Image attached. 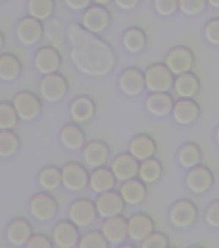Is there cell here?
<instances>
[{"instance_id":"cell-1","label":"cell","mask_w":219,"mask_h":248,"mask_svg":"<svg viewBox=\"0 0 219 248\" xmlns=\"http://www.w3.org/2000/svg\"><path fill=\"white\" fill-rule=\"evenodd\" d=\"M66 34L72 62L81 74L104 77L114 72L118 59L110 43L87 31L80 23L68 26Z\"/></svg>"},{"instance_id":"cell-2","label":"cell","mask_w":219,"mask_h":248,"mask_svg":"<svg viewBox=\"0 0 219 248\" xmlns=\"http://www.w3.org/2000/svg\"><path fill=\"white\" fill-rule=\"evenodd\" d=\"M12 104L18 119L29 123L40 118L43 111V103L40 95L29 90H20L15 93Z\"/></svg>"},{"instance_id":"cell-3","label":"cell","mask_w":219,"mask_h":248,"mask_svg":"<svg viewBox=\"0 0 219 248\" xmlns=\"http://www.w3.org/2000/svg\"><path fill=\"white\" fill-rule=\"evenodd\" d=\"M69 81L60 73L44 75L39 83V95L48 104H58L65 98L69 93Z\"/></svg>"},{"instance_id":"cell-4","label":"cell","mask_w":219,"mask_h":248,"mask_svg":"<svg viewBox=\"0 0 219 248\" xmlns=\"http://www.w3.org/2000/svg\"><path fill=\"white\" fill-rule=\"evenodd\" d=\"M68 216L80 229L90 228L99 217L95 201L88 197L74 199L69 207Z\"/></svg>"},{"instance_id":"cell-5","label":"cell","mask_w":219,"mask_h":248,"mask_svg":"<svg viewBox=\"0 0 219 248\" xmlns=\"http://www.w3.org/2000/svg\"><path fill=\"white\" fill-rule=\"evenodd\" d=\"M169 221L177 229L191 228L198 221L199 210L190 199H179L169 210Z\"/></svg>"},{"instance_id":"cell-6","label":"cell","mask_w":219,"mask_h":248,"mask_svg":"<svg viewBox=\"0 0 219 248\" xmlns=\"http://www.w3.org/2000/svg\"><path fill=\"white\" fill-rule=\"evenodd\" d=\"M62 186L73 193L81 192L89 187L88 169L77 160H70L61 168Z\"/></svg>"},{"instance_id":"cell-7","label":"cell","mask_w":219,"mask_h":248,"mask_svg":"<svg viewBox=\"0 0 219 248\" xmlns=\"http://www.w3.org/2000/svg\"><path fill=\"white\" fill-rule=\"evenodd\" d=\"M29 211L33 218L39 222H50L57 217L59 206L57 199L51 192L40 191L29 201Z\"/></svg>"},{"instance_id":"cell-8","label":"cell","mask_w":219,"mask_h":248,"mask_svg":"<svg viewBox=\"0 0 219 248\" xmlns=\"http://www.w3.org/2000/svg\"><path fill=\"white\" fill-rule=\"evenodd\" d=\"M81 27L95 35L104 33L112 24V13L109 9L100 5H91L85 9L81 16Z\"/></svg>"},{"instance_id":"cell-9","label":"cell","mask_w":219,"mask_h":248,"mask_svg":"<svg viewBox=\"0 0 219 248\" xmlns=\"http://www.w3.org/2000/svg\"><path fill=\"white\" fill-rule=\"evenodd\" d=\"M146 89L150 93H169L174 88L175 75L164 63L156 62L145 72Z\"/></svg>"},{"instance_id":"cell-10","label":"cell","mask_w":219,"mask_h":248,"mask_svg":"<svg viewBox=\"0 0 219 248\" xmlns=\"http://www.w3.org/2000/svg\"><path fill=\"white\" fill-rule=\"evenodd\" d=\"M164 64L175 76L192 72L195 65V53L187 46L176 45L165 55Z\"/></svg>"},{"instance_id":"cell-11","label":"cell","mask_w":219,"mask_h":248,"mask_svg":"<svg viewBox=\"0 0 219 248\" xmlns=\"http://www.w3.org/2000/svg\"><path fill=\"white\" fill-rule=\"evenodd\" d=\"M33 64L37 73L42 76L55 74L62 64V55L56 47L43 45L35 51Z\"/></svg>"},{"instance_id":"cell-12","label":"cell","mask_w":219,"mask_h":248,"mask_svg":"<svg viewBox=\"0 0 219 248\" xmlns=\"http://www.w3.org/2000/svg\"><path fill=\"white\" fill-rule=\"evenodd\" d=\"M15 34L22 45L32 47L38 45L44 38L45 28L43 22L28 15L16 22Z\"/></svg>"},{"instance_id":"cell-13","label":"cell","mask_w":219,"mask_h":248,"mask_svg":"<svg viewBox=\"0 0 219 248\" xmlns=\"http://www.w3.org/2000/svg\"><path fill=\"white\" fill-rule=\"evenodd\" d=\"M117 82L119 90L128 97H138L146 89L145 72L138 67L129 66L122 70Z\"/></svg>"},{"instance_id":"cell-14","label":"cell","mask_w":219,"mask_h":248,"mask_svg":"<svg viewBox=\"0 0 219 248\" xmlns=\"http://www.w3.org/2000/svg\"><path fill=\"white\" fill-rule=\"evenodd\" d=\"M81 229L69 220H60L54 224L51 230V238L54 246L58 248H75L79 247Z\"/></svg>"},{"instance_id":"cell-15","label":"cell","mask_w":219,"mask_h":248,"mask_svg":"<svg viewBox=\"0 0 219 248\" xmlns=\"http://www.w3.org/2000/svg\"><path fill=\"white\" fill-rule=\"evenodd\" d=\"M70 116L77 124L90 122L97 114V105L93 98L87 94H79L70 103Z\"/></svg>"},{"instance_id":"cell-16","label":"cell","mask_w":219,"mask_h":248,"mask_svg":"<svg viewBox=\"0 0 219 248\" xmlns=\"http://www.w3.org/2000/svg\"><path fill=\"white\" fill-rule=\"evenodd\" d=\"M111 154L109 145L102 140H91L82 149L83 161L91 169L107 165L111 159Z\"/></svg>"},{"instance_id":"cell-17","label":"cell","mask_w":219,"mask_h":248,"mask_svg":"<svg viewBox=\"0 0 219 248\" xmlns=\"http://www.w3.org/2000/svg\"><path fill=\"white\" fill-rule=\"evenodd\" d=\"M95 204L98 215L103 219L122 215L126 206L119 190L114 189L98 194Z\"/></svg>"},{"instance_id":"cell-18","label":"cell","mask_w":219,"mask_h":248,"mask_svg":"<svg viewBox=\"0 0 219 248\" xmlns=\"http://www.w3.org/2000/svg\"><path fill=\"white\" fill-rule=\"evenodd\" d=\"M187 188L195 194H203L211 190L215 184V176L211 170L206 166L199 164L191 169L187 177Z\"/></svg>"},{"instance_id":"cell-19","label":"cell","mask_w":219,"mask_h":248,"mask_svg":"<svg viewBox=\"0 0 219 248\" xmlns=\"http://www.w3.org/2000/svg\"><path fill=\"white\" fill-rule=\"evenodd\" d=\"M128 237L134 243H141L155 231V223L151 215L138 212L127 219Z\"/></svg>"},{"instance_id":"cell-20","label":"cell","mask_w":219,"mask_h":248,"mask_svg":"<svg viewBox=\"0 0 219 248\" xmlns=\"http://www.w3.org/2000/svg\"><path fill=\"white\" fill-rule=\"evenodd\" d=\"M140 162L130 152L116 155L111 161V170L117 182H126L138 177Z\"/></svg>"},{"instance_id":"cell-21","label":"cell","mask_w":219,"mask_h":248,"mask_svg":"<svg viewBox=\"0 0 219 248\" xmlns=\"http://www.w3.org/2000/svg\"><path fill=\"white\" fill-rule=\"evenodd\" d=\"M32 234V224L27 218L21 216L12 219L6 228V237L8 244L16 248L27 246Z\"/></svg>"},{"instance_id":"cell-22","label":"cell","mask_w":219,"mask_h":248,"mask_svg":"<svg viewBox=\"0 0 219 248\" xmlns=\"http://www.w3.org/2000/svg\"><path fill=\"white\" fill-rule=\"evenodd\" d=\"M101 230L110 246H121L129 238L127 219L122 215L104 219Z\"/></svg>"},{"instance_id":"cell-23","label":"cell","mask_w":219,"mask_h":248,"mask_svg":"<svg viewBox=\"0 0 219 248\" xmlns=\"http://www.w3.org/2000/svg\"><path fill=\"white\" fill-rule=\"evenodd\" d=\"M172 116L180 125H191L195 124L201 116V108L195 99L179 98L175 102Z\"/></svg>"},{"instance_id":"cell-24","label":"cell","mask_w":219,"mask_h":248,"mask_svg":"<svg viewBox=\"0 0 219 248\" xmlns=\"http://www.w3.org/2000/svg\"><path fill=\"white\" fill-rule=\"evenodd\" d=\"M119 192L127 206L137 207L146 202L148 190L146 183L138 177L122 182Z\"/></svg>"},{"instance_id":"cell-25","label":"cell","mask_w":219,"mask_h":248,"mask_svg":"<svg viewBox=\"0 0 219 248\" xmlns=\"http://www.w3.org/2000/svg\"><path fill=\"white\" fill-rule=\"evenodd\" d=\"M59 141L67 150L79 151L86 145L87 138L80 124L71 122L61 127L59 131Z\"/></svg>"},{"instance_id":"cell-26","label":"cell","mask_w":219,"mask_h":248,"mask_svg":"<svg viewBox=\"0 0 219 248\" xmlns=\"http://www.w3.org/2000/svg\"><path fill=\"white\" fill-rule=\"evenodd\" d=\"M129 152L139 162L154 157L157 152L156 141L147 133L136 134L129 144Z\"/></svg>"},{"instance_id":"cell-27","label":"cell","mask_w":219,"mask_h":248,"mask_svg":"<svg viewBox=\"0 0 219 248\" xmlns=\"http://www.w3.org/2000/svg\"><path fill=\"white\" fill-rule=\"evenodd\" d=\"M174 105L175 100L169 93H151L146 100L147 111L157 118L172 114Z\"/></svg>"},{"instance_id":"cell-28","label":"cell","mask_w":219,"mask_h":248,"mask_svg":"<svg viewBox=\"0 0 219 248\" xmlns=\"http://www.w3.org/2000/svg\"><path fill=\"white\" fill-rule=\"evenodd\" d=\"M117 180L110 167L102 166L93 169L89 172V188L94 193H102L108 190H114Z\"/></svg>"},{"instance_id":"cell-29","label":"cell","mask_w":219,"mask_h":248,"mask_svg":"<svg viewBox=\"0 0 219 248\" xmlns=\"http://www.w3.org/2000/svg\"><path fill=\"white\" fill-rule=\"evenodd\" d=\"M23 64L21 60L13 52H2L0 54V81L13 83L21 76Z\"/></svg>"},{"instance_id":"cell-30","label":"cell","mask_w":219,"mask_h":248,"mask_svg":"<svg viewBox=\"0 0 219 248\" xmlns=\"http://www.w3.org/2000/svg\"><path fill=\"white\" fill-rule=\"evenodd\" d=\"M200 86L198 76L192 72H188L175 77L173 89L179 98L195 99L200 92Z\"/></svg>"},{"instance_id":"cell-31","label":"cell","mask_w":219,"mask_h":248,"mask_svg":"<svg viewBox=\"0 0 219 248\" xmlns=\"http://www.w3.org/2000/svg\"><path fill=\"white\" fill-rule=\"evenodd\" d=\"M122 42L123 48L127 52L137 54L146 49L148 37L144 29L138 26H131L123 31Z\"/></svg>"},{"instance_id":"cell-32","label":"cell","mask_w":219,"mask_h":248,"mask_svg":"<svg viewBox=\"0 0 219 248\" xmlns=\"http://www.w3.org/2000/svg\"><path fill=\"white\" fill-rule=\"evenodd\" d=\"M37 181L41 189L48 192H54L62 185L61 168L57 165L44 166L37 175Z\"/></svg>"},{"instance_id":"cell-33","label":"cell","mask_w":219,"mask_h":248,"mask_svg":"<svg viewBox=\"0 0 219 248\" xmlns=\"http://www.w3.org/2000/svg\"><path fill=\"white\" fill-rule=\"evenodd\" d=\"M163 176V167L159 159L150 157L140 162L138 178L146 185H154L161 181Z\"/></svg>"},{"instance_id":"cell-34","label":"cell","mask_w":219,"mask_h":248,"mask_svg":"<svg viewBox=\"0 0 219 248\" xmlns=\"http://www.w3.org/2000/svg\"><path fill=\"white\" fill-rule=\"evenodd\" d=\"M177 160L181 167L191 170L199 165L202 160V151L195 142H187L181 146L177 152Z\"/></svg>"},{"instance_id":"cell-35","label":"cell","mask_w":219,"mask_h":248,"mask_svg":"<svg viewBox=\"0 0 219 248\" xmlns=\"http://www.w3.org/2000/svg\"><path fill=\"white\" fill-rule=\"evenodd\" d=\"M56 9V0H28L27 10L30 17L41 22L53 17Z\"/></svg>"},{"instance_id":"cell-36","label":"cell","mask_w":219,"mask_h":248,"mask_svg":"<svg viewBox=\"0 0 219 248\" xmlns=\"http://www.w3.org/2000/svg\"><path fill=\"white\" fill-rule=\"evenodd\" d=\"M21 148V139L14 129L0 130V158L14 157Z\"/></svg>"},{"instance_id":"cell-37","label":"cell","mask_w":219,"mask_h":248,"mask_svg":"<svg viewBox=\"0 0 219 248\" xmlns=\"http://www.w3.org/2000/svg\"><path fill=\"white\" fill-rule=\"evenodd\" d=\"M18 120L13 104L7 101L0 102V130L14 129Z\"/></svg>"},{"instance_id":"cell-38","label":"cell","mask_w":219,"mask_h":248,"mask_svg":"<svg viewBox=\"0 0 219 248\" xmlns=\"http://www.w3.org/2000/svg\"><path fill=\"white\" fill-rule=\"evenodd\" d=\"M110 247L102 230L90 229L81 236L79 248H108Z\"/></svg>"},{"instance_id":"cell-39","label":"cell","mask_w":219,"mask_h":248,"mask_svg":"<svg viewBox=\"0 0 219 248\" xmlns=\"http://www.w3.org/2000/svg\"><path fill=\"white\" fill-rule=\"evenodd\" d=\"M179 10L186 17H196L208 7L207 0H178Z\"/></svg>"},{"instance_id":"cell-40","label":"cell","mask_w":219,"mask_h":248,"mask_svg":"<svg viewBox=\"0 0 219 248\" xmlns=\"http://www.w3.org/2000/svg\"><path fill=\"white\" fill-rule=\"evenodd\" d=\"M155 13L162 17H173L179 10L178 0H153Z\"/></svg>"},{"instance_id":"cell-41","label":"cell","mask_w":219,"mask_h":248,"mask_svg":"<svg viewBox=\"0 0 219 248\" xmlns=\"http://www.w3.org/2000/svg\"><path fill=\"white\" fill-rule=\"evenodd\" d=\"M140 247L142 248H168L170 247V239L165 233L154 231L140 243Z\"/></svg>"},{"instance_id":"cell-42","label":"cell","mask_w":219,"mask_h":248,"mask_svg":"<svg viewBox=\"0 0 219 248\" xmlns=\"http://www.w3.org/2000/svg\"><path fill=\"white\" fill-rule=\"evenodd\" d=\"M204 37L213 46H219V17L209 19L204 27Z\"/></svg>"},{"instance_id":"cell-43","label":"cell","mask_w":219,"mask_h":248,"mask_svg":"<svg viewBox=\"0 0 219 248\" xmlns=\"http://www.w3.org/2000/svg\"><path fill=\"white\" fill-rule=\"evenodd\" d=\"M204 221L212 228L219 229V200L207 206L204 212Z\"/></svg>"},{"instance_id":"cell-44","label":"cell","mask_w":219,"mask_h":248,"mask_svg":"<svg viewBox=\"0 0 219 248\" xmlns=\"http://www.w3.org/2000/svg\"><path fill=\"white\" fill-rule=\"evenodd\" d=\"M53 246L52 238L48 234L37 232L33 233L26 247L29 248H51Z\"/></svg>"},{"instance_id":"cell-45","label":"cell","mask_w":219,"mask_h":248,"mask_svg":"<svg viewBox=\"0 0 219 248\" xmlns=\"http://www.w3.org/2000/svg\"><path fill=\"white\" fill-rule=\"evenodd\" d=\"M67 9L75 12L84 11L91 6L92 0H62Z\"/></svg>"},{"instance_id":"cell-46","label":"cell","mask_w":219,"mask_h":248,"mask_svg":"<svg viewBox=\"0 0 219 248\" xmlns=\"http://www.w3.org/2000/svg\"><path fill=\"white\" fill-rule=\"evenodd\" d=\"M143 0H114L115 7L123 11H131L138 9Z\"/></svg>"},{"instance_id":"cell-47","label":"cell","mask_w":219,"mask_h":248,"mask_svg":"<svg viewBox=\"0 0 219 248\" xmlns=\"http://www.w3.org/2000/svg\"><path fill=\"white\" fill-rule=\"evenodd\" d=\"M114 0H92V2L95 5H100V6H103V7H107L108 5H110Z\"/></svg>"},{"instance_id":"cell-48","label":"cell","mask_w":219,"mask_h":248,"mask_svg":"<svg viewBox=\"0 0 219 248\" xmlns=\"http://www.w3.org/2000/svg\"><path fill=\"white\" fill-rule=\"evenodd\" d=\"M207 5L213 9H219V0H207Z\"/></svg>"},{"instance_id":"cell-49","label":"cell","mask_w":219,"mask_h":248,"mask_svg":"<svg viewBox=\"0 0 219 248\" xmlns=\"http://www.w3.org/2000/svg\"><path fill=\"white\" fill-rule=\"evenodd\" d=\"M5 44H6V38L3 31L0 30V51L4 49Z\"/></svg>"},{"instance_id":"cell-50","label":"cell","mask_w":219,"mask_h":248,"mask_svg":"<svg viewBox=\"0 0 219 248\" xmlns=\"http://www.w3.org/2000/svg\"><path fill=\"white\" fill-rule=\"evenodd\" d=\"M215 140H216V143H217V145L219 148V125L215 131Z\"/></svg>"},{"instance_id":"cell-51","label":"cell","mask_w":219,"mask_h":248,"mask_svg":"<svg viewBox=\"0 0 219 248\" xmlns=\"http://www.w3.org/2000/svg\"><path fill=\"white\" fill-rule=\"evenodd\" d=\"M3 1H5V0H0V3H1V2H3Z\"/></svg>"}]
</instances>
